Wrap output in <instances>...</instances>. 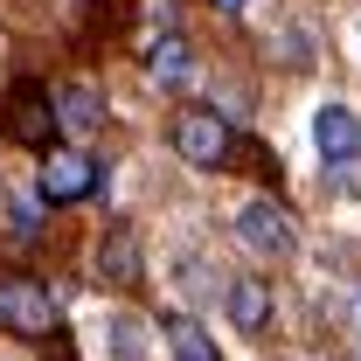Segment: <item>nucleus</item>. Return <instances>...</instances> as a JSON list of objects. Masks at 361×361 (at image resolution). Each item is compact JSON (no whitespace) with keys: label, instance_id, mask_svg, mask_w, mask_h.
Listing matches in <instances>:
<instances>
[{"label":"nucleus","instance_id":"nucleus-1","mask_svg":"<svg viewBox=\"0 0 361 361\" xmlns=\"http://www.w3.org/2000/svg\"><path fill=\"white\" fill-rule=\"evenodd\" d=\"M167 146H174L188 167H202V174H229V167H257V174L278 180V160H264L250 139L229 126L216 104H180L174 118H167Z\"/></svg>","mask_w":361,"mask_h":361},{"label":"nucleus","instance_id":"nucleus-2","mask_svg":"<svg viewBox=\"0 0 361 361\" xmlns=\"http://www.w3.org/2000/svg\"><path fill=\"white\" fill-rule=\"evenodd\" d=\"M0 133L14 139V146H28V153H56L63 146V118H56V90L35 84V77H14L7 97H0Z\"/></svg>","mask_w":361,"mask_h":361},{"label":"nucleus","instance_id":"nucleus-3","mask_svg":"<svg viewBox=\"0 0 361 361\" xmlns=\"http://www.w3.org/2000/svg\"><path fill=\"white\" fill-rule=\"evenodd\" d=\"M104 188V160L90 153V146H56L35 160V195H42L49 209H77Z\"/></svg>","mask_w":361,"mask_h":361},{"label":"nucleus","instance_id":"nucleus-4","mask_svg":"<svg viewBox=\"0 0 361 361\" xmlns=\"http://www.w3.org/2000/svg\"><path fill=\"white\" fill-rule=\"evenodd\" d=\"M0 334H21V341H49L63 334V306L42 278H0Z\"/></svg>","mask_w":361,"mask_h":361},{"label":"nucleus","instance_id":"nucleus-5","mask_svg":"<svg viewBox=\"0 0 361 361\" xmlns=\"http://www.w3.org/2000/svg\"><path fill=\"white\" fill-rule=\"evenodd\" d=\"M236 243H243L250 257L285 264V257L299 250V223H292V209H285V202L257 195V202H243V209H236Z\"/></svg>","mask_w":361,"mask_h":361},{"label":"nucleus","instance_id":"nucleus-6","mask_svg":"<svg viewBox=\"0 0 361 361\" xmlns=\"http://www.w3.org/2000/svg\"><path fill=\"white\" fill-rule=\"evenodd\" d=\"M313 146H319V167H361V118L348 104H319L313 111Z\"/></svg>","mask_w":361,"mask_h":361},{"label":"nucleus","instance_id":"nucleus-7","mask_svg":"<svg viewBox=\"0 0 361 361\" xmlns=\"http://www.w3.org/2000/svg\"><path fill=\"white\" fill-rule=\"evenodd\" d=\"M97 278L111 285V292H139V278H146V250H139V229L133 223H111L97 236Z\"/></svg>","mask_w":361,"mask_h":361},{"label":"nucleus","instance_id":"nucleus-8","mask_svg":"<svg viewBox=\"0 0 361 361\" xmlns=\"http://www.w3.org/2000/svg\"><path fill=\"white\" fill-rule=\"evenodd\" d=\"M223 313L236 334H250V341H264L271 319H278V292H271L264 278H229L223 285Z\"/></svg>","mask_w":361,"mask_h":361},{"label":"nucleus","instance_id":"nucleus-9","mask_svg":"<svg viewBox=\"0 0 361 361\" xmlns=\"http://www.w3.org/2000/svg\"><path fill=\"white\" fill-rule=\"evenodd\" d=\"M146 77H153L160 90H188L195 84V49H188L180 28H160V35L146 42Z\"/></svg>","mask_w":361,"mask_h":361},{"label":"nucleus","instance_id":"nucleus-10","mask_svg":"<svg viewBox=\"0 0 361 361\" xmlns=\"http://www.w3.org/2000/svg\"><path fill=\"white\" fill-rule=\"evenodd\" d=\"M160 341H167V355H174V361H223L216 334H209L195 313H160Z\"/></svg>","mask_w":361,"mask_h":361},{"label":"nucleus","instance_id":"nucleus-11","mask_svg":"<svg viewBox=\"0 0 361 361\" xmlns=\"http://www.w3.org/2000/svg\"><path fill=\"white\" fill-rule=\"evenodd\" d=\"M56 118H63V133H97V126H104V97H97V90L90 84H56Z\"/></svg>","mask_w":361,"mask_h":361},{"label":"nucleus","instance_id":"nucleus-12","mask_svg":"<svg viewBox=\"0 0 361 361\" xmlns=\"http://www.w3.org/2000/svg\"><path fill=\"white\" fill-rule=\"evenodd\" d=\"M111 348H118V361H139V326L133 319H111Z\"/></svg>","mask_w":361,"mask_h":361},{"label":"nucleus","instance_id":"nucleus-13","mask_svg":"<svg viewBox=\"0 0 361 361\" xmlns=\"http://www.w3.org/2000/svg\"><path fill=\"white\" fill-rule=\"evenodd\" d=\"M216 7H223V14H243V0H216Z\"/></svg>","mask_w":361,"mask_h":361}]
</instances>
